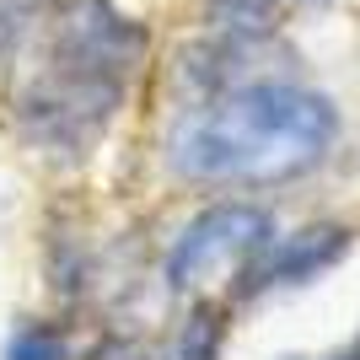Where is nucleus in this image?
<instances>
[{"mask_svg":"<svg viewBox=\"0 0 360 360\" xmlns=\"http://www.w3.org/2000/svg\"><path fill=\"white\" fill-rule=\"evenodd\" d=\"M210 27L221 38H269L280 27V0H210Z\"/></svg>","mask_w":360,"mask_h":360,"instance_id":"4","label":"nucleus"},{"mask_svg":"<svg viewBox=\"0 0 360 360\" xmlns=\"http://www.w3.org/2000/svg\"><path fill=\"white\" fill-rule=\"evenodd\" d=\"M6 360H70V355H65V339H60V333L27 328V333H16V339H11Z\"/></svg>","mask_w":360,"mask_h":360,"instance_id":"6","label":"nucleus"},{"mask_svg":"<svg viewBox=\"0 0 360 360\" xmlns=\"http://www.w3.org/2000/svg\"><path fill=\"white\" fill-rule=\"evenodd\" d=\"M290 6H333V0H290Z\"/></svg>","mask_w":360,"mask_h":360,"instance_id":"8","label":"nucleus"},{"mask_svg":"<svg viewBox=\"0 0 360 360\" xmlns=\"http://www.w3.org/2000/svg\"><path fill=\"white\" fill-rule=\"evenodd\" d=\"M349 248L345 226H307L296 237H269V248L248 264V285L242 290H274V285H301V280H317V274L339 264Z\"/></svg>","mask_w":360,"mask_h":360,"instance_id":"3","label":"nucleus"},{"mask_svg":"<svg viewBox=\"0 0 360 360\" xmlns=\"http://www.w3.org/2000/svg\"><path fill=\"white\" fill-rule=\"evenodd\" d=\"M333 360H360V339H355V345L345 349V355H333Z\"/></svg>","mask_w":360,"mask_h":360,"instance_id":"7","label":"nucleus"},{"mask_svg":"<svg viewBox=\"0 0 360 360\" xmlns=\"http://www.w3.org/2000/svg\"><path fill=\"white\" fill-rule=\"evenodd\" d=\"M339 113L323 91L290 81L226 86L188 108L167 135V167L188 183H242L269 188L312 172L333 150Z\"/></svg>","mask_w":360,"mask_h":360,"instance_id":"1","label":"nucleus"},{"mask_svg":"<svg viewBox=\"0 0 360 360\" xmlns=\"http://www.w3.org/2000/svg\"><path fill=\"white\" fill-rule=\"evenodd\" d=\"M274 237V215L258 205H210L178 231L172 253H167V285L172 290H199L221 280V274L248 269Z\"/></svg>","mask_w":360,"mask_h":360,"instance_id":"2","label":"nucleus"},{"mask_svg":"<svg viewBox=\"0 0 360 360\" xmlns=\"http://www.w3.org/2000/svg\"><path fill=\"white\" fill-rule=\"evenodd\" d=\"M221 355V317L215 312H194L172 333V345H167L162 360H215Z\"/></svg>","mask_w":360,"mask_h":360,"instance_id":"5","label":"nucleus"}]
</instances>
